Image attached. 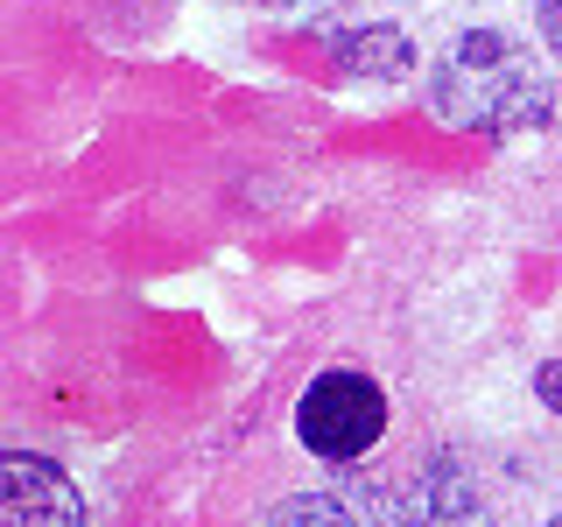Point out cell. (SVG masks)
Segmentation results:
<instances>
[{"label":"cell","mask_w":562,"mask_h":527,"mask_svg":"<svg viewBox=\"0 0 562 527\" xmlns=\"http://www.w3.org/2000/svg\"><path fill=\"white\" fill-rule=\"evenodd\" d=\"M535 22H541V35L562 49V0H535Z\"/></svg>","instance_id":"7"},{"label":"cell","mask_w":562,"mask_h":527,"mask_svg":"<svg viewBox=\"0 0 562 527\" xmlns=\"http://www.w3.org/2000/svg\"><path fill=\"white\" fill-rule=\"evenodd\" d=\"M0 527H85V492L35 450H0Z\"/></svg>","instance_id":"4"},{"label":"cell","mask_w":562,"mask_h":527,"mask_svg":"<svg viewBox=\"0 0 562 527\" xmlns=\"http://www.w3.org/2000/svg\"><path fill=\"white\" fill-rule=\"evenodd\" d=\"M535 394H541V401H549V408L562 415V359H549V366L535 373Z\"/></svg>","instance_id":"6"},{"label":"cell","mask_w":562,"mask_h":527,"mask_svg":"<svg viewBox=\"0 0 562 527\" xmlns=\"http://www.w3.org/2000/svg\"><path fill=\"white\" fill-rule=\"evenodd\" d=\"M541 527H562V514H549V520H541Z\"/></svg>","instance_id":"8"},{"label":"cell","mask_w":562,"mask_h":527,"mask_svg":"<svg viewBox=\"0 0 562 527\" xmlns=\"http://www.w3.org/2000/svg\"><path fill=\"white\" fill-rule=\"evenodd\" d=\"M380 527H499V506L479 485V471L450 450H429L386 485H359Z\"/></svg>","instance_id":"2"},{"label":"cell","mask_w":562,"mask_h":527,"mask_svg":"<svg viewBox=\"0 0 562 527\" xmlns=\"http://www.w3.org/2000/svg\"><path fill=\"white\" fill-rule=\"evenodd\" d=\"M338 64L351 78H401L415 64V43L401 29H351V35H338Z\"/></svg>","instance_id":"5"},{"label":"cell","mask_w":562,"mask_h":527,"mask_svg":"<svg viewBox=\"0 0 562 527\" xmlns=\"http://www.w3.org/2000/svg\"><path fill=\"white\" fill-rule=\"evenodd\" d=\"M429 105L436 120L464 134H527L555 113V85H549V64L506 29H464L457 43L443 49L429 78Z\"/></svg>","instance_id":"1"},{"label":"cell","mask_w":562,"mask_h":527,"mask_svg":"<svg viewBox=\"0 0 562 527\" xmlns=\"http://www.w3.org/2000/svg\"><path fill=\"white\" fill-rule=\"evenodd\" d=\"M295 436L324 464H359L386 436V386L366 366H324L295 401Z\"/></svg>","instance_id":"3"}]
</instances>
